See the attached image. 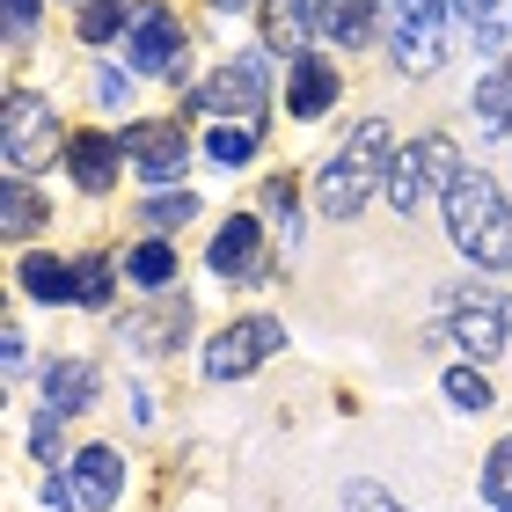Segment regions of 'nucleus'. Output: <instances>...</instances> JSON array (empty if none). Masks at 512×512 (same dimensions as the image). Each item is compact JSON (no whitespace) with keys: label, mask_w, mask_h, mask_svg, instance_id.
I'll return each instance as SVG.
<instances>
[{"label":"nucleus","mask_w":512,"mask_h":512,"mask_svg":"<svg viewBox=\"0 0 512 512\" xmlns=\"http://www.w3.org/2000/svg\"><path fill=\"white\" fill-rule=\"evenodd\" d=\"M476 118H483V132H512V74H491L476 88Z\"/></svg>","instance_id":"b1692460"},{"label":"nucleus","mask_w":512,"mask_h":512,"mask_svg":"<svg viewBox=\"0 0 512 512\" xmlns=\"http://www.w3.org/2000/svg\"><path fill=\"white\" fill-rule=\"evenodd\" d=\"M96 96L103 103H125V74H96Z\"/></svg>","instance_id":"2f4dec72"},{"label":"nucleus","mask_w":512,"mask_h":512,"mask_svg":"<svg viewBox=\"0 0 512 512\" xmlns=\"http://www.w3.org/2000/svg\"><path fill=\"white\" fill-rule=\"evenodd\" d=\"M15 278H22L30 300H44V308H52V300H74V264H59V256H22Z\"/></svg>","instance_id":"f3484780"},{"label":"nucleus","mask_w":512,"mask_h":512,"mask_svg":"<svg viewBox=\"0 0 512 512\" xmlns=\"http://www.w3.org/2000/svg\"><path fill=\"white\" fill-rule=\"evenodd\" d=\"M454 8H461V15H476V22H491V8H498V0H454Z\"/></svg>","instance_id":"473e14b6"},{"label":"nucleus","mask_w":512,"mask_h":512,"mask_svg":"<svg viewBox=\"0 0 512 512\" xmlns=\"http://www.w3.org/2000/svg\"><path fill=\"white\" fill-rule=\"evenodd\" d=\"M110 286H118L110 256H81V264H74V300H81V308H110Z\"/></svg>","instance_id":"4be33fe9"},{"label":"nucleus","mask_w":512,"mask_h":512,"mask_svg":"<svg viewBox=\"0 0 512 512\" xmlns=\"http://www.w3.org/2000/svg\"><path fill=\"white\" fill-rule=\"evenodd\" d=\"M447 403L454 410H491V381H483L476 366H454L447 374Z\"/></svg>","instance_id":"bb28decb"},{"label":"nucleus","mask_w":512,"mask_h":512,"mask_svg":"<svg viewBox=\"0 0 512 512\" xmlns=\"http://www.w3.org/2000/svg\"><path fill=\"white\" fill-rule=\"evenodd\" d=\"M388 161H395L388 125H359L352 147H344L330 169H322V213H330V220H352L359 205L374 198V183H388Z\"/></svg>","instance_id":"f03ea898"},{"label":"nucleus","mask_w":512,"mask_h":512,"mask_svg":"<svg viewBox=\"0 0 512 512\" xmlns=\"http://www.w3.org/2000/svg\"><path fill=\"white\" fill-rule=\"evenodd\" d=\"M374 8H388V0H315V30L337 37V44H366Z\"/></svg>","instance_id":"dca6fc26"},{"label":"nucleus","mask_w":512,"mask_h":512,"mask_svg":"<svg viewBox=\"0 0 512 512\" xmlns=\"http://www.w3.org/2000/svg\"><path fill=\"white\" fill-rule=\"evenodd\" d=\"M286 352V322L278 315H242V322H227V330L213 337V352H205V374L213 381H249L264 359Z\"/></svg>","instance_id":"20e7f679"},{"label":"nucleus","mask_w":512,"mask_h":512,"mask_svg":"<svg viewBox=\"0 0 512 512\" xmlns=\"http://www.w3.org/2000/svg\"><path fill=\"white\" fill-rule=\"evenodd\" d=\"M483 498H491V505H512V439H498V447H491V461H483Z\"/></svg>","instance_id":"a878e982"},{"label":"nucleus","mask_w":512,"mask_h":512,"mask_svg":"<svg viewBox=\"0 0 512 512\" xmlns=\"http://www.w3.org/2000/svg\"><path fill=\"white\" fill-rule=\"evenodd\" d=\"M96 403V359H52L44 366V417H81Z\"/></svg>","instance_id":"9b49d317"},{"label":"nucleus","mask_w":512,"mask_h":512,"mask_svg":"<svg viewBox=\"0 0 512 512\" xmlns=\"http://www.w3.org/2000/svg\"><path fill=\"white\" fill-rule=\"evenodd\" d=\"M118 139L110 132H74L66 139V176L81 183V191H110V176H118Z\"/></svg>","instance_id":"f8f14e48"},{"label":"nucleus","mask_w":512,"mask_h":512,"mask_svg":"<svg viewBox=\"0 0 512 512\" xmlns=\"http://www.w3.org/2000/svg\"><path fill=\"white\" fill-rule=\"evenodd\" d=\"M30 22H37V0H8V30L30 37Z\"/></svg>","instance_id":"7c9ffc66"},{"label":"nucleus","mask_w":512,"mask_h":512,"mask_svg":"<svg viewBox=\"0 0 512 512\" xmlns=\"http://www.w3.org/2000/svg\"><path fill=\"white\" fill-rule=\"evenodd\" d=\"M132 15H139L132 0H88V8H81V44H103V37H118Z\"/></svg>","instance_id":"5701e85b"},{"label":"nucleus","mask_w":512,"mask_h":512,"mask_svg":"<svg viewBox=\"0 0 512 512\" xmlns=\"http://www.w3.org/2000/svg\"><path fill=\"white\" fill-rule=\"evenodd\" d=\"M286 110H293V118H322V110H330L337 103V66L330 59H293L286 66Z\"/></svg>","instance_id":"2eb2a0df"},{"label":"nucleus","mask_w":512,"mask_h":512,"mask_svg":"<svg viewBox=\"0 0 512 512\" xmlns=\"http://www.w3.org/2000/svg\"><path fill=\"white\" fill-rule=\"evenodd\" d=\"M505 74H512V66H505Z\"/></svg>","instance_id":"c9c22d12"},{"label":"nucleus","mask_w":512,"mask_h":512,"mask_svg":"<svg viewBox=\"0 0 512 512\" xmlns=\"http://www.w3.org/2000/svg\"><path fill=\"white\" fill-rule=\"evenodd\" d=\"M30 447H37V461H52V469H59V454H66V439H59V417H37Z\"/></svg>","instance_id":"c756f323"},{"label":"nucleus","mask_w":512,"mask_h":512,"mask_svg":"<svg viewBox=\"0 0 512 512\" xmlns=\"http://www.w3.org/2000/svg\"><path fill=\"white\" fill-rule=\"evenodd\" d=\"M132 66L161 81H183V22L169 8H139L132 15Z\"/></svg>","instance_id":"1a4fd4ad"},{"label":"nucleus","mask_w":512,"mask_h":512,"mask_svg":"<svg viewBox=\"0 0 512 512\" xmlns=\"http://www.w3.org/2000/svg\"><path fill=\"white\" fill-rule=\"evenodd\" d=\"M125 154L147 169V183H176L183 161H191V139H183V125L154 118V125H132V132H125Z\"/></svg>","instance_id":"9d476101"},{"label":"nucleus","mask_w":512,"mask_h":512,"mask_svg":"<svg viewBox=\"0 0 512 512\" xmlns=\"http://www.w3.org/2000/svg\"><path fill=\"white\" fill-rule=\"evenodd\" d=\"M308 30H315V0H264V37H271V52H293Z\"/></svg>","instance_id":"a211bd4d"},{"label":"nucleus","mask_w":512,"mask_h":512,"mask_svg":"<svg viewBox=\"0 0 512 512\" xmlns=\"http://www.w3.org/2000/svg\"><path fill=\"white\" fill-rule=\"evenodd\" d=\"M125 271L139 278V286H154V293H161V286H176V249H169V242H139Z\"/></svg>","instance_id":"412c9836"},{"label":"nucleus","mask_w":512,"mask_h":512,"mask_svg":"<svg viewBox=\"0 0 512 512\" xmlns=\"http://www.w3.org/2000/svg\"><path fill=\"white\" fill-rule=\"evenodd\" d=\"M454 176H461V161H454L447 139H410V147L388 161L381 198L395 205V213H417V205H425V191H447Z\"/></svg>","instance_id":"7ed1b4c3"},{"label":"nucleus","mask_w":512,"mask_h":512,"mask_svg":"<svg viewBox=\"0 0 512 512\" xmlns=\"http://www.w3.org/2000/svg\"><path fill=\"white\" fill-rule=\"evenodd\" d=\"M74 491H81V512H110V498L125 491V461L110 447H81L74 454Z\"/></svg>","instance_id":"ddd939ff"},{"label":"nucleus","mask_w":512,"mask_h":512,"mask_svg":"<svg viewBox=\"0 0 512 512\" xmlns=\"http://www.w3.org/2000/svg\"><path fill=\"white\" fill-rule=\"evenodd\" d=\"M439 205H447V235H454V249L469 256V264L512 271V213H505V191L491 176L461 169L447 191H439Z\"/></svg>","instance_id":"f257e3e1"},{"label":"nucleus","mask_w":512,"mask_h":512,"mask_svg":"<svg viewBox=\"0 0 512 512\" xmlns=\"http://www.w3.org/2000/svg\"><path fill=\"white\" fill-rule=\"evenodd\" d=\"M447 330H454V344H461L469 359H498V352H505L512 315H505V300H491V293H454Z\"/></svg>","instance_id":"6e6552de"},{"label":"nucleus","mask_w":512,"mask_h":512,"mask_svg":"<svg viewBox=\"0 0 512 512\" xmlns=\"http://www.w3.org/2000/svg\"><path fill=\"white\" fill-rule=\"evenodd\" d=\"M256 139H264L256 125H220L213 139H205V154H213L220 169H227V161H249V154H256Z\"/></svg>","instance_id":"393cba45"},{"label":"nucleus","mask_w":512,"mask_h":512,"mask_svg":"<svg viewBox=\"0 0 512 512\" xmlns=\"http://www.w3.org/2000/svg\"><path fill=\"white\" fill-rule=\"evenodd\" d=\"M264 205L278 213V227H286V242H293V227H300V205H293V176H271V183H264Z\"/></svg>","instance_id":"c85d7f7f"},{"label":"nucleus","mask_w":512,"mask_h":512,"mask_svg":"<svg viewBox=\"0 0 512 512\" xmlns=\"http://www.w3.org/2000/svg\"><path fill=\"white\" fill-rule=\"evenodd\" d=\"M213 8H220V15H242V0H213Z\"/></svg>","instance_id":"72a5a7b5"},{"label":"nucleus","mask_w":512,"mask_h":512,"mask_svg":"<svg viewBox=\"0 0 512 512\" xmlns=\"http://www.w3.org/2000/svg\"><path fill=\"white\" fill-rule=\"evenodd\" d=\"M0 118H8V125H0V161H8V176L37 169V161H52L59 132H52V103H44V96H30V88H15Z\"/></svg>","instance_id":"423d86ee"},{"label":"nucleus","mask_w":512,"mask_h":512,"mask_svg":"<svg viewBox=\"0 0 512 512\" xmlns=\"http://www.w3.org/2000/svg\"><path fill=\"white\" fill-rule=\"evenodd\" d=\"M498 512H512V505H498Z\"/></svg>","instance_id":"f704fd0d"},{"label":"nucleus","mask_w":512,"mask_h":512,"mask_svg":"<svg viewBox=\"0 0 512 512\" xmlns=\"http://www.w3.org/2000/svg\"><path fill=\"white\" fill-rule=\"evenodd\" d=\"M183 330H191V308H183V300H161L147 322H125V344H176Z\"/></svg>","instance_id":"aec40b11"},{"label":"nucleus","mask_w":512,"mask_h":512,"mask_svg":"<svg viewBox=\"0 0 512 512\" xmlns=\"http://www.w3.org/2000/svg\"><path fill=\"white\" fill-rule=\"evenodd\" d=\"M264 103H271L264 52H235L227 66H213V81L198 88V110H220V118H235V125H256V118H264Z\"/></svg>","instance_id":"39448f33"},{"label":"nucleus","mask_w":512,"mask_h":512,"mask_svg":"<svg viewBox=\"0 0 512 512\" xmlns=\"http://www.w3.org/2000/svg\"><path fill=\"white\" fill-rule=\"evenodd\" d=\"M198 213V198L191 191H169V198H147V227H183Z\"/></svg>","instance_id":"cd10ccee"},{"label":"nucleus","mask_w":512,"mask_h":512,"mask_svg":"<svg viewBox=\"0 0 512 512\" xmlns=\"http://www.w3.org/2000/svg\"><path fill=\"white\" fill-rule=\"evenodd\" d=\"M213 271H220V278H256V271H264V227H256L249 213H235V220L220 227Z\"/></svg>","instance_id":"4468645a"},{"label":"nucleus","mask_w":512,"mask_h":512,"mask_svg":"<svg viewBox=\"0 0 512 512\" xmlns=\"http://www.w3.org/2000/svg\"><path fill=\"white\" fill-rule=\"evenodd\" d=\"M447 8L454 0H403L395 8V30H388V52L403 74H432L439 52H447Z\"/></svg>","instance_id":"0eeeda50"},{"label":"nucleus","mask_w":512,"mask_h":512,"mask_svg":"<svg viewBox=\"0 0 512 512\" xmlns=\"http://www.w3.org/2000/svg\"><path fill=\"white\" fill-rule=\"evenodd\" d=\"M0 227H8V242H30L44 227V198L30 183H8V191H0Z\"/></svg>","instance_id":"6ab92c4d"}]
</instances>
